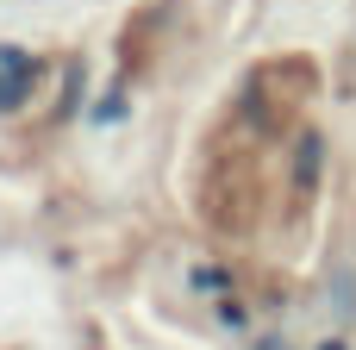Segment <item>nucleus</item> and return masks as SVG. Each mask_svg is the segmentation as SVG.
Instances as JSON below:
<instances>
[{"mask_svg": "<svg viewBox=\"0 0 356 350\" xmlns=\"http://www.w3.org/2000/svg\"><path fill=\"white\" fill-rule=\"evenodd\" d=\"M257 207H263V194H257V163H250V150H213V163H207V175H200V213L219 225V232H250L257 225Z\"/></svg>", "mask_w": 356, "mask_h": 350, "instance_id": "nucleus-1", "label": "nucleus"}, {"mask_svg": "<svg viewBox=\"0 0 356 350\" xmlns=\"http://www.w3.org/2000/svg\"><path fill=\"white\" fill-rule=\"evenodd\" d=\"M307 88H313V63H300V56H288V63H263V69L250 75L238 113H244V125H250L257 138H282V132L294 125Z\"/></svg>", "mask_w": 356, "mask_h": 350, "instance_id": "nucleus-2", "label": "nucleus"}, {"mask_svg": "<svg viewBox=\"0 0 356 350\" xmlns=\"http://www.w3.org/2000/svg\"><path fill=\"white\" fill-rule=\"evenodd\" d=\"M0 106H19V81H0Z\"/></svg>", "mask_w": 356, "mask_h": 350, "instance_id": "nucleus-3", "label": "nucleus"}]
</instances>
